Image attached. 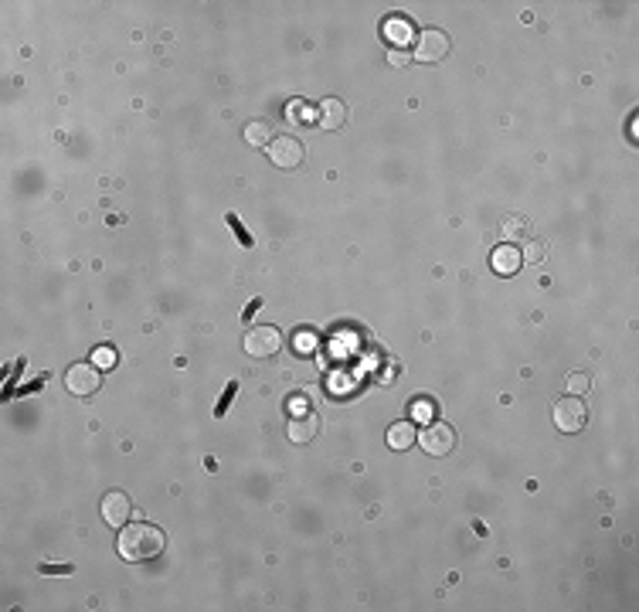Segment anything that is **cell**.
Wrapping results in <instances>:
<instances>
[{
  "label": "cell",
  "mask_w": 639,
  "mask_h": 612,
  "mask_svg": "<svg viewBox=\"0 0 639 612\" xmlns=\"http://www.w3.org/2000/svg\"><path fill=\"white\" fill-rule=\"evenodd\" d=\"M163 531L157 524H126L119 531V558L130 561V565H140V561H150L163 551Z\"/></svg>",
  "instance_id": "cell-1"
},
{
  "label": "cell",
  "mask_w": 639,
  "mask_h": 612,
  "mask_svg": "<svg viewBox=\"0 0 639 612\" xmlns=\"http://www.w3.org/2000/svg\"><path fill=\"white\" fill-rule=\"evenodd\" d=\"M554 425L565 432V436H575L581 432L585 425H588V408L581 398H565V402H558L554 405Z\"/></svg>",
  "instance_id": "cell-2"
},
{
  "label": "cell",
  "mask_w": 639,
  "mask_h": 612,
  "mask_svg": "<svg viewBox=\"0 0 639 612\" xmlns=\"http://www.w3.org/2000/svg\"><path fill=\"white\" fill-rule=\"evenodd\" d=\"M419 446L425 449V456H436V459H442V456H449L452 449H456V429L446 422H432L425 432H421L419 439Z\"/></svg>",
  "instance_id": "cell-3"
},
{
  "label": "cell",
  "mask_w": 639,
  "mask_h": 612,
  "mask_svg": "<svg viewBox=\"0 0 639 612\" xmlns=\"http://www.w3.org/2000/svg\"><path fill=\"white\" fill-rule=\"evenodd\" d=\"M279 347H282V334H279L276 327H252V330L245 334V354L248 357L265 361V357L279 354Z\"/></svg>",
  "instance_id": "cell-4"
},
{
  "label": "cell",
  "mask_w": 639,
  "mask_h": 612,
  "mask_svg": "<svg viewBox=\"0 0 639 612\" xmlns=\"http://www.w3.org/2000/svg\"><path fill=\"white\" fill-rule=\"evenodd\" d=\"M102 367L96 364H75L65 371V388L72 394H78V398H88V394H96L102 388V374H99Z\"/></svg>",
  "instance_id": "cell-5"
},
{
  "label": "cell",
  "mask_w": 639,
  "mask_h": 612,
  "mask_svg": "<svg viewBox=\"0 0 639 612\" xmlns=\"http://www.w3.org/2000/svg\"><path fill=\"white\" fill-rule=\"evenodd\" d=\"M446 55H449V34H446V31H436V28L421 31L419 41H415V58L425 61V65H436V61H442Z\"/></svg>",
  "instance_id": "cell-6"
},
{
  "label": "cell",
  "mask_w": 639,
  "mask_h": 612,
  "mask_svg": "<svg viewBox=\"0 0 639 612\" xmlns=\"http://www.w3.org/2000/svg\"><path fill=\"white\" fill-rule=\"evenodd\" d=\"M269 160L276 163L279 170H296V167L303 163V143H300L296 136H272Z\"/></svg>",
  "instance_id": "cell-7"
},
{
  "label": "cell",
  "mask_w": 639,
  "mask_h": 612,
  "mask_svg": "<svg viewBox=\"0 0 639 612\" xmlns=\"http://www.w3.org/2000/svg\"><path fill=\"white\" fill-rule=\"evenodd\" d=\"M130 496L126 494H119V490H113V494H106L102 496V521L109 527H126L130 524Z\"/></svg>",
  "instance_id": "cell-8"
},
{
  "label": "cell",
  "mask_w": 639,
  "mask_h": 612,
  "mask_svg": "<svg viewBox=\"0 0 639 612\" xmlns=\"http://www.w3.org/2000/svg\"><path fill=\"white\" fill-rule=\"evenodd\" d=\"M317 429H320L317 415L303 412V415H292V419H290V429H286V436H290V442H296V446H306V442H313Z\"/></svg>",
  "instance_id": "cell-9"
},
{
  "label": "cell",
  "mask_w": 639,
  "mask_h": 612,
  "mask_svg": "<svg viewBox=\"0 0 639 612\" xmlns=\"http://www.w3.org/2000/svg\"><path fill=\"white\" fill-rule=\"evenodd\" d=\"M521 265H523V252L517 245H500L494 252V272H500V276H513Z\"/></svg>",
  "instance_id": "cell-10"
},
{
  "label": "cell",
  "mask_w": 639,
  "mask_h": 612,
  "mask_svg": "<svg viewBox=\"0 0 639 612\" xmlns=\"http://www.w3.org/2000/svg\"><path fill=\"white\" fill-rule=\"evenodd\" d=\"M320 126L323 130H340L344 123H347V106L340 99H323L320 102Z\"/></svg>",
  "instance_id": "cell-11"
},
{
  "label": "cell",
  "mask_w": 639,
  "mask_h": 612,
  "mask_svg": "<svg viewBox=\"0 0 639 612\" xmlns=\"http://www.w3.org/2000/svg\"><path fill=\"white\" fill-rule=\"evenodd\" d=\"M384 38H388L394 48L405 51V44H411V24H408L405 17H388V21H384Z\"/></svg>",
  "instance_id": "cell-12"
},
{
  "label": "cell",
  "mask_w": 639,
  "mask_h": 612,
  "mask_svg": "<svg viewBox=\"0 0 639 612\" xmlns=\"http://www.w3.org/2000/svg\"><path fill=\"white\" fill-rule=\"evenodd\" d=\"M419 439H415V425L411 422H394L392 429H388V446H392L394 452H405L408 446H415Z\"/></svg>",
  "instance_id": "cell-13"
},
{
  "label": "cell",
  "mask_w": 639,
  "mask_h": 612,
  "mask_svg": "<svg viewBox=\"0 0 639 612\" xmlns=\"http://www.w3.org/2000/svg\"><path fill=\"white\" fill-rule=\"evenodd\" d=\"M245 143L248 146L272 143V130H269V123H248V126H245Z\"/></svg>",
  "instance_id": "cell-14"
},
{
  "label": "cell",
  "mask_w": 639,
  "mask_h": 612,
  "mask_svg": "<svg viewBox=\"0 0 639 612\" xmlns=\"http://www.w3.org/2000/svg\"><path fill=\"white\" fill-rule=\"evenodd\" d=\"M527 235H531V228H527V221H523V218H507V221H503V238H507V245L523 242Z\"/></svg>",
  "instance_id": "cell-15"
},
{
  "label": "cell",
  "mask_w": 639,
  "mask_h": 612,
  "mask_svg": "<svg viewBox=\"0 0 639 612\" xmlns=\"http://www.w3.org/2000/svg\"><path fill=\"white\" fill-rule=\"evenodd\" d=\"M92 364L102 367V371L116 367V350L109 347V344H106V347H96V350H92Z\"/></svg>",
  "instance_id": "cell-16"
},
{
  "label": "cell",
  "mask_w": 639,
  "mask_h": 612,
  "mask_svg": "<svg viewBox=\"0 0 639 612\" xmlns=\"http://www.w3.org/2000/svg\"><path fill=\"white\" fill-rule=\"evenodd\" d=\"M565 388L571 394H585L588 388H592V378L585 374V371H575V374H568V381H565Z\"/></svg>",
  "instance_id": "cell-17"
},
{
  "label": "cell",
  "mask_w": 639,
  "mask_h": 612,
  "mask_svg": "<svg viewBox=\"0 0 639 612\" xmlns=\"http://www.w3.org/2000/svg\"><path fill=\"white\" fill-rule=\"evenodd\" d=\"M228 228H232V235H235V238H238V242H242V245H245V248H252V245H255V242H252V235H248L245 228H242V221H238V215H228Z\"/></svg>",
  "instance_id": "cell-18"
},
{
  "label": "cell",
  "mask_w": 639,
  "mask_h": 612,
  "mask_svg": "<svg viewBox=\"0 0 639 612\" xmlns=\"http://www.w3.org/2000/svg\"><path fill=\"white\" fill-rule=\"evenodd\" d=\"M235 392H238V381H228V388H225V394H221V402H218V408H215V415H225L228 412V405H232V398H235Z\"/></svg>",
  "instance_id": "cell-19"
},
{
  "label": "cell",
  "mask_w": 639,
  "mask_h": 612,
  "mask_svg": "<svg viewBox=\"0 0 639 612\" xmlns=\"http://www.w3.org/2000/svg\"><path fill=\"white\" fill-rule=\"evenodd\" d=\"M286 119H296V123H310V116H306V106L303 102H290V106H286Z\"/></svg>",
  "instance_id": "cell-20"
},
{
  "label": "cell",
  "mask_w": 639,
  "mask_h": 612,
  "mask_svg": "<svg viewBox=\"0 0 639 612\" xmlns=\"http://www.w3.org/2000/svg\"><path fill=\"white\" fill-rule=\"evenodd\" d=\"M411 412H415V419H421V422H429V419L436 415L432 402H415V408H411Z\"/></svg>",
  "instance_id": "cell-21"
},
{
  "label": "cell",
  "mask_w": 639,
  "mask_h": 612,
  "mask_svg": "<svg viewBox=\"0 0 639 612\" xmlns=\"http://www.w3.org/2000/svg\"><path fill=\"white\" fill-rule=\"evenodd\" d=\"M44 575H68L72 571V565H41Z\"/></svg>",
  "instance_id": "cell-22"
},
{
  "label": "cell",
  "mask_w": 639,
  "mask_h": 612,
  "mask_svg": "<svg viewBox=\"0 0 639 612\" xmlns=\"http://www.w3.org/2000/svg\"><path fill=\"white\" fill-rule=\"evenodd\" d=\"M392 65H408V51H402V48H392Z\"/></svg>",
  "instance_id": "cell-23"
},
{
  "label": "cell",
  "mask_w": 639,
  "mask_h": 612,
  "mask_svg": "<svg viewBox=\"0 0 639 612\" xmlns=\"http://www.w3.org/2000/svg\"><path fill=\"white\" fill-rule=\"evenodd\" d=\"M541 255H544V245H541V242H534V245H527V259H534V262H538Z\"/></svg>",
  "instance_id": "cell-24"
},
{
  "label": "cell",
  "mask_w": 639,
  "mask_h": 612,
  "mask_svg": "<svg viewBox=\"0 0 639 612\" xmlns=\"http://www.w3.org/2000/svg\"><path fill=\"white\" fill-rule=\"evenodd\" d=\"M310 347H313V337L303 334V337H300V350H310Z\"/></svg>",
  "instance_id": "cell-25"
},
{
  "label": "cell",
  "mask_w": 639,
  "mask_h": 612,
  "mask_svg": "<svg viewBox=\"0 0 639 612\" xmlns=\"http://www.w3.org/2000/svg\"><path fill=\"white\" fill-rule=\"evenodd\" d=\"M259 306H262V300H252V303L245 306V320H248V317H252V313H255V310H259Z\"/></svg>",
  "instance_id": "cell-26"
}]
</instances>
